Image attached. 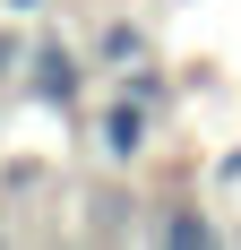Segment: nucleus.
<instances>
[{
  "mask_svg": "<svg viewBox=\"0 0 241 250\" xmlns=\"http://www.w3.org/2000/svg\"><path fill=\"white\" fill-rule=\"evenodd\" d=\"M26 95L43 104V112H69V104L86 95V52H78V43H60V35L26 43Z\"/></svg>",
  "mask_w": 241,
  "mask_h": 250,
  "instance_id": "f257e3e1",
  "label": "nucleus"
},
{
  "mask_svg": "<svg viewBox=\"0 0 241 250\" xmlns=\"http://www.w3.org/2000/svg\"><path fill=\"white\" fill-rule=\"evenodd\" d=\"M146 138H155V112H146L138 95H112L95 112V155H103V164H138Z\"/></svg>",
  "mask_w": 241,
  "mask_h": 250,
  "instance_id": "f03ea898",
  "label": "nucleus"
},
{
  "mask_svg": "<svg viewBox=\"0 0 241 250\" xmlns=\"http://www.w3.org/2000/svg\"><path fill=\"white\" fill-rule=\"evenodd\" d=\"M129 61H146V35H138L129 18H112V26L95 35V43H86V69H103V78H120Z\"/></svg>",
  "mask_w": 241,
  "mask_h": 250,
  "instance_id": "7ed1b4c3",
  "label": "nucleus"
},
{
  "mask_svg": "<svg viewBox=\"0 0 241 250\" xmlns=\"http://www.w3.org/2000/svg\"><path fill=\"white\" fill-rule=\"evenodd\" d=\"M155 242H172V250H190V242H216V216H190V207H181V216H164V225H155Z\"/></svg>",
  "mask_w": 241,
  "mask_h": 250,
  "instance_id": "20e7f679",
  "label": "nucleus"
},
{
  "mask_svg": "<svg viewBox=\"0 0 241 250\" xmlns=\"http://www.w3.org/2000/svg\"><path fill=\"white\" fill-rule=\"evenodd\" d=\"M26 69V43H18V35H9V26H0V86H9V78H18Z\"/></svg>",
  "mask_w": 241,
  "mask_h": 250,
  "instance_id": "39448f33",
  "label": "nucleus"
},
{
  "mask_svg": "<svg viewBox=\"0 0 241 250\" xmlns=\"http://www.w3.org/2000/svg\"><path fill=\"white\" fill-rule=\"evenodd\" d=\"M0 9H9V18H43L52 0H0Z\"/></svg>",
  "mask_w": 241,
  "mask_h": 250,
  "instance_id": "423d86ee",
  "label": "nucleus"
},
{
  "mask_svg": "<svg viewBox=\"0 0 241 250\" xmlns=\"http://www.w3.org/2000/svg\"><path fill=\"white\" fill-rule=\"evenodd\" d=\"M224 181H241V147H233V155H224Z\"/></svg>",
  "mask_w": 241,
  "mask_h": 250,
  "instance_id": "0eeeda50",
  "label": "nucleus"
}]
</instances>
